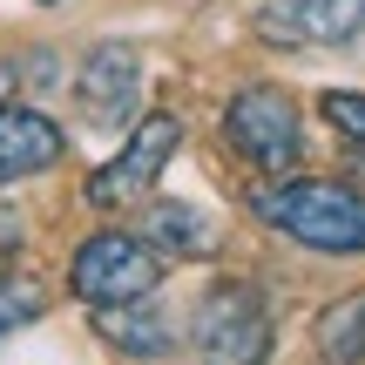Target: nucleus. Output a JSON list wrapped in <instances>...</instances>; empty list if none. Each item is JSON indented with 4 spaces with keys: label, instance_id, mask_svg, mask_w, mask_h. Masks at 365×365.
I'll use <instances>...</instances> for the list:
<instances>
[{
    "label": "nucleus",
    "instance_id": "obj_4",
    "mask_svg": "<svg viewBox=\"0 0 365 365\" xmlns=\"http://www.w3.org/2000/svg\"><path fill=\"white\" fill-rule=\"evenodd\" d=\"M223 135L230 149L250 163V170L277 176L304 156V129H298V102L284 88H237L230 108H223Z\"/></svg>",
    "mask_w": 365,
    "mask_h": 365
},
{
    "label": "nucleus",
    "instance_id": "obj_11",
    "mask_svg": "<svg viewBox=\"0 0 365 365\" xmlns=\"http://www.w3.org/2000/svg\"><path fill=\"white\" fill-rule=\"evenodd\" d=\"M95 331H102L108 345H122V352H135V359L170 352V325H163V312H149V298L143 304H115V312H95Z\"/></svg>",
    "mask_w": 365,
    "mask_h": 365
},
{
    "label": "nucleus",
    "instance_id": "obj_15",
    "mask_svg": "<svg viewBox=\"0 0 365 365\" xmlns=\"http://www.w3.org/2000/svg\"><path fill=\"white\" fill-rule=\"evenodd\" d=\"M7 88H14V75H7V68H0V102H7Z\"/></svg>",
    "mask_w": 365,
    "mask_h": 365
},
{
    "label": "nucleus",
    "instance_id": "obj_6",
    "mask_svg": "<svg viewBox=\"0 0 365 365\" xmlns=\"http://www.w3.org/2000/svg\"><path fill=\"white\" fill-rule=\"evenodd\" d=\"M257 34L271 48H339L365 34V0H264Z\"/></svg>",
    "mask_w": 365,
    "mask_h": 365
},
{
    "label": "nucleus",
    "instance_id": "obj_9",
    "mask_svg": "<svg viewBox=\"0 0 365 365\" xmlns=\"http://www.w3.org/2000/svg\"><path fill=\"white\" fill-rule=\"evenodd\" d=\"M143 244L156 250V257H176V264L210 257V250H217V217L196 210V203H149Z\"/></svg>",
    "mask_w": 365,
    "mask_h": 365
},
{
    "label": "nucleus",
    "instance_id": "obj_14",
    "mask_svg": "<svg viewBox=\"0 0 365 365\" xmlns=\"http://www.w3.org/2000/svg\"><path fill=\"white\" fill-rule=\"evenodd\" d=\"M7 250H14V223L0 217V257H7Z\"/></svg>",
    "mask_w": 365,
    "mask_h": 365
},
{
    "label": "nucleus",
    "instance_id": "obj_8",
    "mask_svg": "<svg viewBox=\"0 0 365 365\" xmlns=\"http://www.w3.org/2000/svg\"><path fill=\"white\" fill-rule=\"evenodd\" d=\"M54 163H61V129H54L41 108L0 102V190L54 170Z\"/></svg>",
    "mask_w": 365,
    "mask_h": 365
},
{
    "label": "nucleus",
    "instance_id": "obj_13",
    "mask_svg": "<svg viewBox=\"0 0 365 365\" xmlns=\"http://www.w3.org/2000/svg\"><path fill=\"white\" fill-rule=\"evenodd\" d=\"M34 318H41V291L34 284H0V339L14 325H34Z\"/></svg>",
    "mask_w": 365,
    "mask_h": 365
},
{
    "label": "nucleus",
    "instance_id": "obj_5",
    "mask_svg": "<svg viewBox=\"0 0 365 365\" xmlns=\"http://www.w3.org/2000/svg\"><path fill=\"white\" fill-rule=\"evenodd\" d=\"M176 143H182V122L176 115H143L129 129V143H122V156H108L102 170L88 176V203L95 210H129V203H149V190H156V176L170 170V156H176Z\"/></svg>",
    "mask_w": 365,
    "mask_h": 365
},
{
    "label": "nucleus",
    "instance_id": "obj_3",
    "mask_svg": "<svg viewBox=\"0 0 365 365\" xmlns=\"http://www.w3.org/2000/svg\"><path fill=\"white\" fill-rule=\"evenodd\" d=\"M196 359L203 365H264L271 359V304L257 298V284L230 277L210 284L196 304Z\"/></svg>",
    "mask_w": 365,
    "mask_h": 365
},
{
    "label": "nucleus",
    "instance_id": "obj_1",
    "mask_svg": "<svg viewBox=\"0 0 365 365\" xmlns=\"http://www.w3.org/2000/svg\"><path fill=\"white\" fill-rule=\"evenodd\" d=\"M271 230H284L291 244L325 250V257H365V196L352 182H325V176H291V182H264L250 196Z\"/></svg>",
    "mask_w": 365,
    "mask_h": 365
},
{
    "label": "nucleus",
    "instance_id": "obj_2",
    "mask_svg": "<svg viewBox=\"0 0 365 365\" xmlns=\"http://www.w3.org/2000/svg\"><path fill=\"white\" fill-rule=\"evenodd\" d=\"M163 277V257L143 244L135 230H95L88 244L68 264V291L95 312H115V304H143Z\"/></svg>",
    "mask_w": 365,
    "mask_h": 365
},
{
    "label": "nucleus",
    "instance_id": "obj_12",
    "mask_svg": "<svg viewBox=\"0 0 365 365\" xmlns=\"http://www.w3.org/2000/svg\"><path fill=\"white\" fill-rule=\"evenodd\" d=\"M318 108H325V122H331V129H339L345 143H352L359 156H365V95H339V88H331Z\"/></svg>",
    "mask_w": 365,
    "mask_h": 365
},
{
    "label": "nucleus",
    "instance_id": "obj_7",
    "mask_svg": "<svg viewBox=\"0 0 365 365\" xmlns=\"http://www.w3.org/2000/svg\"><path fill=\"white\" fill-rule=\"evenodd\" d=\"M75 95H81V115H88L95 129L129 122L135 115V95H143V54H135L129 41H102V48H88Z\"/></svg>",
    "mask_w": 365,
    "mask_h": 365
},
{
    "label": "nucleus",
    "instance_id": "obj_10",
    "mask_svg": "<svg viewBox=\"0 0 365 365\" xmlns=\"http://www.w3.org/2000/svg\"><path fill=\"white\" fill-rule=\"evenodd\" d=\"M312 345L325 365H365V291H352V298L325 304L312 325Z\"/></svg>",
    "mask_w": 365,
    "mask_h": 365
}]
</instances>
